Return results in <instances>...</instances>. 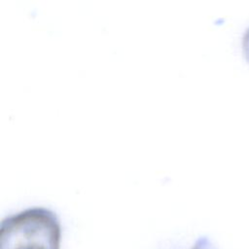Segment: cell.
<instances>
[{
  "mask_svg": "<svg viewBox=\"0 0 249 249\" xmlns=\"http://www.w3.org/2000/svg\"><path fill=\"white\" fill-rule=\"evenodd\" d=\"M60 237L57 216L43 207L7 217L0 226V249H60Z\"/></svg>",
  "mask_w": 249,
  "mask_h": 249,
  "instance_id": "obj_1",
  "label": "cell"
},
{
  "mask_svg": "<svg viewBox=\"0 0 249 249\" xmlns=\"http://www.w3.org/2000/svg\"><path fill=\"white\" fill-rule=\"evenodd\" d=\"M241 46H242V53L246 60L249 62V26L245 29L242 40H241Z\"/></svg>",
  "mask_w": 249,
  "mask_h": 249,
  "instance_id": "obj_2",
  "label": "cell"
}]
</instances>
